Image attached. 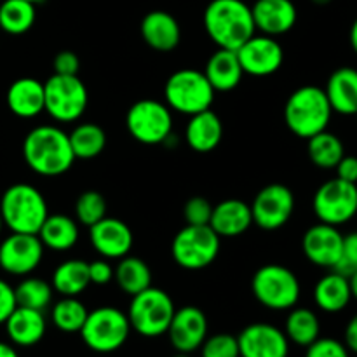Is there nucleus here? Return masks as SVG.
I'll list each match as a JSON object with an SVG mask.
<instances>
[{"instance_id": "obj_31", "label": "nucleus", "mask_w": 357, "mask_h": 357, "mask_svg": "<svg viewBox=\"0 0 357 357\" xmlns=\"http://www.w3.org/2000/svg\"><path fill=\"white\" fill-rule=\"evenodd\" d=\"M282 331L288 337L289 344L307 349L321 337V321L314 310L307 307H293L289 309Z\"/></svg>"}, {"instance_id": "obj_23", "label": "nucleus", "mask_w": 357, "mask_h": 357, "mask_svg": "<svg viewBox=\"0 0 357 357\" xmlns=\"http://www.w3.org/2000/svg\"><path fill=\"white\" fill-rule=\"evenodd\" d=\"M253 225L250 204L241 199H227L213 206L209 227L220 237H239L246 234Z\"/></svg>"}, {"instance_id": "obj_47", "label": "nucleus", "mask_w": 357, "mask_h": 357, "mask_svg": "<svg viewBox=\"0 0 357 357\" xmlns=\"http://www.w3.org/2000/svg\"><path fill=\"white\" fill-rule=\"evenodd\" d=\"M344 344L345 347L349 349V352H354L357 354V314L352 317L347 323V328H345L344 333Z\"/></svg>"}, {"instance_id": "obj_21", "label": "nucleus", "mask_w": 357, "mask_h": 357, "mask_svg": "<svg viewBox=\"0 0 357 357\" xmlns=\"http://www.w3.org/2000/svg\"><path fill=\"white\" fill-rule=\"evenodd\" d=\"M142 38L149 47L159 52H169L181 42V28L176 17L167 10H152L142 20Z\"/></svg>"}, {"instance_id": "obj_12", "label": "nucleus", "mask_w": 357, "mask_h": 357, "mask_svg": "<svg viewBox=\"0 0 357 357\" xmlns=\"http://www.w3.org/2000/svg\"><path fill=\"white\" fill-rule=\"evenodd\" d=\"M317 220L328 225L340 227L357 215V185L333 178L321 185L312 199Z\"/></svg>"}, {"instance_id": "obj_9", "label": "nucleus", "mask_w": 357, "mask_h": 357, "mask_svg": "<svg viewBox=\"0 0 357 357\" xmlns=\"http://www.w3.org/2000/svg\"><path fill=\"white\" fill-rule=\"evenodd\" d=\"M89 103L87 87L79 75L52 73L44 82V112L56 122H75Z\"/></svg>"}, {"instance_id": "obj_49", "label": "nucleus", "mask_w": 357, "mask_h": 357, "mask_svg": "<svg viewBox=\"0 0 357 357\" xmlns=\"http://www.w3.org/2000/svg\"><path fill=\"white\" fill-rule=\"evenodd\" d=\"M349 38H351V45H352V49H354V52L357 54V17L354 20V23H352Z\"/></svg>"}, {"instance_id": "obj_10", "label": "nucleus", "mask_w": 357, "mask_h": 357, "mask_svg": "<svg viewBox=\"0 0 357 357\" xmlns=\"http://www.w3.org/2000/svg\"><path fill=\"white\" fill-rule=\"evenodd\" d=\"M222 237L209 225H187L174 236L171 255L185 271H202L220 255Z\"/></svg>"}, {"instance_id": "obj_25", "label": "nucleus", "mask_w": 357, "mask_h": 357, "mask_svg": "<svg viewBox=\"0 0 357 357\" xmlns=\"http://www.w3.org/2000/svg\"><path fill=\"white\" fill-rule=\"evenodd\" d=\"M7 107L16 117L33 119L44 112V84L33 77H21L7 89Z\"/></svg>"}, {"instance_id": "obj_26", "label": "nucleus", "mask_w": 357, "mask_h": 357, "mask_svg": "<svg viewBox=\"0 0 357 357\" xmlns=\"http://www.w3.org/2000/svg\"><path fill=\"white\" fill-rule=\"evenodd\" d=\"M204 75L208 77L213 89L220 93H229L236 89L243 80V66H241L239 58L236 51L229 49H218L208 59L204 68Z\"/></svg>"}, {"instance_id": "obj_8", "label": "nucleus", "mask_w": 357, "mask_h": 357, "mask_svg": "<svg viewBox=\"0 0 357 357\" xmlns=\"http://www.w3.org/2000/svg\"><path fill=\"white\" fill-rule=\"evenodd\" d=\"M251 289L257 302L271 310L293 309L302 293L295 272L279 264H268L258 268L251 281Z\"/></svg>"}, {"instance_id": "obj_54", "label": "nucleus", "mask_w": 357, "mask_h": 357, "mask_svg": "<svg viewBox=\"0 0 357 357\" xmlns=\"http://www.w3.org/2000/svg\"><path fill=\"white\" fill-rule=\"evenodd\" d=\"M28 2H31V3H35V6H37V3H40L42 0H28Z\"/></svg>"}, {"instance_id": "obj_45", "label": "nucleus", "mask_w": 357, "mask_h": 357, "mask_svg": "<svg viewBox=\"0 0 357 357\" xmlns=\"http://www.w3.org/2000/svg\"><path fill=\"white\" fill-rule=\"evenodd\" d=\"M16 295H14V288L7 281L0 279V324L7 321V317L13 314L16 309Z\"/></svg>"}, {"instance_id": "obj_24", "label": "nucleus", "mask_w": 357, "mask_h": 357, "mask_svg": "<svg viewBox=\"0 0 357 357\" xmlns=\"http://www.w3.org/2000/svg\"><path fill=\"white\" fill-rule=\"evenodd\" d=\"M223 124L222 119L209 108L190 115L185 128V142L194 152L209 153L222 143Z\"/></svg>"}, {"instance_id": "obj_42", "label": "nucleus", "mask_w": 357, "mask_h": 357, "mask_svg": "<svg viewBox=\"0 0 357 357\" xmlns=\"http://www.w3.org/2000/svg\"><path fill=\"white\" fill-rule=\"evenodd\" d=\"M305 357H351V352L345 344L337 338H317L314 344L307 347Z\"/></svg>"}, {"instance_id": "obj_48", "label": "nucleus", "mask_w": 357, "mask_h": 357, "mask_svg": "<svg viewBox=\"0 0 357 357\" xmlns=\"http://www.w3.org/2000/svg\"><path fill=\"white\" fill-rule=\"evenodd\" d=\"M0 357H20V354H17V351L14 349V345L0 342Z\"/></svg>"}, {"instance_id": "obj_16", "label": "nucleus", "mask_w": 357, "mask_h": 357, "mask_svg": "<svg viewBox=\"0 0 357 357\" xmlns=\"http://www.w3.org/2000/svg\"><path fill=\"white\" fill-rule=\"evenodd\" d=\"M208 331L209 324L206 314L199 307L185 305L174 310L166 335L174 351L192 354L201 349L202 342L208 338Z\"/></svg>"}, {"instance_id": "obj_44", "label": "nucleus", "mask_w": 357, "mask_h": 357, "mask_svg": "<svg viewBox=\"0 0 357 357\" xmlns=\"http://www.w3.org/2000/svg\"><path fill=\"white\" fill-rule=\"evenodd\" d=\"M89 279H91V284H96V286H105L108 284V282L114 281V267L110 265V261H108L107 258L91 261Z\"/></svg>"}, {"instance_id": "obj_36", "label": "nucleus", "mask_w": 357, "mask_h": 357, "mask_svg": "<svg viewBox=\"0 0 357 357\" xmlns=\"http://www.w3.org/2000/svg\"><path fill=\"white\" fill-rule=\"evenodd\" d=\"M89 310L77 296H63L52 305L51 319L56 330L63 333H79L87 319Z\"/></svg>"}, {"instance_id": "obj_40", "label": "nucleus", "mask_w": 357, "mask_h": 357, "mask_svg": "<svg viewBox=\"0 0 357 357\" xmlns=\"http://www.w3.org/2000/svg\"><path fill=\"white\" fill-rule=\"evenodd\" d=\"M213 215V204L204 197L188 199L183 208L187 225H209Z\"/></svg>"}, {"instance_id": "obj_20", "label": "nucleus", "mask_w": 357, "mask_h": 357, "mask_svg": "<svg viewBox=\"0 0 357 357\" xmlns=\"http://www.w3.org/2000/svg\"><path fill=\"white\" fill-rule=\"evenodd\" d=\"M255 28L268 37H279L293 30L298 10L293 0H257L251 6Z\"/></svg>"}, {"instance_id": "obj_18", "label": "nucleus", "mask_w": 357, "mask_h": 357, "mask_svg": "<svg viewBox=\"0 0 357 357\" xmlns=\"http://www.w3.org/2000/svg\"><path fill=\"white\" fill-rule=\"evenodd\" d=\"M344 236L338 227L328 223H316L305 230L302 237V250L307 260L316 267L331 268L340 261Z\"/></svg>"}, {"instance_id": "obj_35", "label": "nucleus", "mask_w": 357, "mask_h": 357, "mask_svg": "<svg viewBox=\"0 0 357 357\" xmlns=\"http://www.w3.org/2000/svg\"><path fill=\"white\" fill-rule=\"evenodd\" d=\"M307 150L312 164L319 169H335L345 155V149L342 139L337 135L326 131L317 132L316 136L307 139Z\"/></svg>"}, {"instance_id": "obj_27", "label": "nucleus", "mask_w": 357, "mask_h": 357, "mask_svg": "<svg viewBox=\"0 0 357 357\" xmlns=\"http://www.w3.org/2000/svg\"><path fill=\"white\" fill-rule=\"evenodd\" d=\"M324 93L331 110L340 115H354L357 112V70L351 66L335 70L328 79Z\"/></svg>"}, {"instance_id": "obj_43", "label": "nucleus", "mask_w": 357, "mask_h": 357, "mask_svg": "<svg viewBox=\"0 0 357 357\" xmlns=\"http://www.w3.org/2000/svg\"><path fill=\"white\" fill-rule=\"evenodd\" d=\"M52 66L58 75H79L80 59L73 51H61L54 56Z\"/></svg>"}, {"instance_id": "obj_4", "label": "nucleus", "mask_w": 357, "mask_h": 357, "mask_svg": "<svg viewBox=\"0 0 357 357\" xmlns=\"http://www.w3.org/2000/svg\"><path fill=\"white\" fill-rule=\"evenodd\" d=\"M3 227L17 234H38L49 216L47 202L42 192L30 183H14L0 199Z\"/></svg>"}, {"instance_id": "obj_17", "label": "nucleus", "mask_w": 357, "mask_h": 357, "mask_svg": "<svg viewBox=\"0 0 357 357\" xmlns=\"http://www.w3.org/2000/svg\"><path fill=\"white\" fill-rule=\"evenodd\" d=\"M241 357H288L289 340L281 328L271 323L248 324L237 335Z\"/></svg>"}, {"instance_id": "obj_53", "label": "nucleus", "mask_w": 357, "mask_h": 357, "mask_svg": "<svg viewBox=\"0 0 357 357\" xmlns=\"http://www.w3.org/2000/svg\"><path fill=\"white\" fill-rule=\"evenodd\" d=\"M2 229H3V220H2V215H0V234H2Z\"/></svg>"}, {"instance_id": "obj_55", "label": "nucleus", "mask_w": 357, "mask_h": 357, "mask_svg": "<svg viewBox=\"0 0 357 357\" xmlns=\"http://www.w3.org/2000/svg\"><path fill=\"white\" fill-rule=\"evenodd\" d=\"M354 115H356V119H357V112H356V114H354Z\"/></svg>"}, {"instance_id": "obj_46", "label": "nucleus", "mask_w": 357, "mask_h": 357, "mask_svg": "<svg viewBox=\"0 0 357 357\" xmlns=\"http://www.w3.org/2000/svg\"><path fill=\"white\" fill-rule=\"evenodd\" d=\"M335 171H337V178L357 185V157L344 155L335 167Z\"/></svg>"}, {"instance_id": "obj_2", "label": "nucleus", "mask_w": 357, "mask_h": 357, "mask_svg": "<svg viewBox=\"0 0 357 357\" xmlns=\"http://www.w3.org/2000/svg\"><path fill=\"white\" fill-rule=\"evenodd\" d=\"M202 21L206 33L218 49L237 51L257 33L251 6L244 0H211Z\"/></svg>"}, {"instance_id": "obj_41", "label": "nucleus", "mask_w": 357, "mask_h": 357, "mask_svg": "<svg viewBox=\"0 0 357 357\" xmlns=\"http://www.w3.org/2000/svg\"><path fill=\"white\" fill-rule=\"evenodd\" d=\"M338 274L351 278L357 271V230L351 232L349 236H344V248H342L340 261L333 268Z\"/></svg>"}, {"instance_id": "obj_1", "label": "nucleus", "mask_w": 357, "mask_h": 357, "mask_svg": "<svg viewBox=\"0 0 357 357\" xmlns=\"http://www.w3.org/2000/svg\"><path fill=\"white\" fill-rule=\"evenodd\" d=\"M23 157L33 173L40 176H61L75 162L70 138L58 126H37L23 142Z\"/></svg>"}, {"instance_id": "obj_34", "label": "nucleus", "mask_w": 357, "mask_h": 357, "mask_svg": "<svg viewBox=\"0 0 357 357\" xmlns=\"http://www.w3.org/2000/svg\"><path fill=\"white\" fill-rule=\"evenodd\" d=\"M37 10L28 0H3L0 3V30L9 35H23L35 24Z\"/></svg>"}, {"instance_id": "obj_38", "label": "nucleus", "mask_w": 357, "mask_h": 357, "mask_svg": "<svg viewBox=\"0 0 357 357\" xmlns=\"http://www.w3.org/2000/svg\"><path fill=\"white\" fill-rule=\"evenodd\" d=\"M107 216V201L96 190H86L75 202V220L84 227H93Z\"/></svg>"}, {"instance_id": "obj_32", "label": "nucleus", "mask_w": 357, "mask_h": 357, "mask_svg": "<svg viewBox=\"0 0 357 357\" xmlns=\"http://www.w3.org/2000/svg\"><path fill=\"white\" fill-rule=\"evenodd\" d=\"M114 281L126 295L135 296L152 286V271L145 260L128 255L114 268Z\"/></svg>"}, {"instance_id": "obj_22", "label": "nucleus", "mask_w": 357, "mask_h": 357, "mask_svg": "<svg viewBox=\"0 0 357 357\" xmlns=\"http://www.w3.org/2000/svg\"><path fill=\"white\" fill-rule=\"evenodd\" d=\"M3 326L10 344L17 347H33L45 337L47 321L42 310L17 305L7 317Z\"/></svg>"}, {"instance_id": "obj_19", "label": "nucleus", "mask_w": 357, "mask_h": 357, "mask_svg": "<svg viewBox=\"0 0 357 357\" xmlns=\"http://www.w3.org/2000/svg\"><path fill=\"white\" fill-rule=\"evenodd\" d=\"M91 246L107 260H121L131 251L135 237L131 229L122 220L105 216L93 227H89Z\"/></svg>"}, {"instance_id": "obj_13", "label": "nucleus", "mask_w": 357, "mask_h": 357, "mask_svg": "<svg viewBox=\"0 0 357 357\" xmlns=\"http://www.w3.org/2000/svg\"><path fill=\"white\" fill-rule=\"evenodd\" d=\"M250 208L253 215V225L272 232L282 229L291 220L295 213V195L286 185L271 183L255 195Z\"/></svg>"}, {"instance_id": "obj_39", "label": "nucleus", "mask_w": 357, "mask_h": 357, "mask_svg": "<svg viewBox=\"0 0 357 357\" xmlns=\"http://www.w3.org/2000/svg\"><path fill=\"white\" fill-rule=\"evenodd\" d=\"M199 352L201 357H241L237 337L230 333H216L211 337L208 335Z\"/></svg>"}, {"instance_id": "obj_14", "label": "nucleus", "mask_w": 357, "mask_h": 357, "mask_svg": "<svg viewBox=\"0 0 357 357\" xmlns=\"http://www.w3.org/2000/svg\"><path fill=\"white\" fill-rule=\"evenodd\" d=\"M44 244L37 234L10 232L0 243V268L10 275H28L40 265Z\"/></svg>"}, {"instance_id": "obj_33", "label": "nucleus", "mask_w": 357, "mask_h": 357, "mask_svg": "<svg viewBox=\"0 0 357 357\" xmlns=\"http://www.w3.org/2000/svg\"><path fill=\"white\" fill-rule=\"evenodd\" d=\"M75 159H94L100 155L107 146V135L103 128L94 122H82L77 124L68 135Z\"/></svg>"}, {"instance_id": "obj_50", "label": "nucleus", "mask_w": 357, "mask_h": 357, "mask_svg": "<svg viewBox=\"0 0 357 357\" xmlns=\"http://www.w3.org/2000/svg\"><path fill=\"white\" fill-rule=\"evenodd\" d=\"M349 282H351V291H352V298L357 300V271L354 274L349 278Z\"/></svg>"}, {"instance_id": "obj_7", "label": "nucleus", "mask_w": 357, "mask_h": 357, "mask_svg": "<svg viewBox=\"0 0 357 357\" xmlns=\"http://www.w3.org/2000/svg\"><path fill=\"white\" fill-rule=\"evenodd\" d=\"M87 349L98 354H112L124 347L131 333L128 314L117 307H98L87 314L79 331Z\"/></svg>"}, {"instance_id": "obj_28", "label": "nucleus", "mask_w": 357, "mask_h": 357, "mask_svg": "<svg viewBox=\"0 0 357 357\" xmlns=\"http://www.w3.org/2000/svg\"><path fill=\"white\" fill-rule=\"evenodd\" d=\"M352 300L351 282L349 278L331 271L323 275L314 286V302L323 312L337 314L347 309Z\"/></svg>"}, {"instance_id": "obj_5", "label": "nucleus", "mask_w": 357, "mask_h": 357, "mask_svg": "<svg viewBox=\"0 0 357 357\" xmlns=\"http://www.w3.org/2000/svg\"><path fill=\"white\" fill-rule=\"evenodd\" d=\"M215 93L204 72L194 68L176 70L164 86L167 107L188 117L209 110L215 101Z\"/></svg>"}, {"instance_id": "obj_29", "label": "nucleus", "mask_w": 357, "mask_h": 357, "mask_svg": "<svg viewBox=\"0 0 357 357\" xmlns=\"http://www.w3.org/2000/svg\"><path fill=\"white\" fill-rule=\"evenodd\" d=\"M37 236L45 250L65 253L79 243V223L72 216L49 215Z\"/></svg>"}, {"instance_id": "obj_51", "label": "nucleus", "mask_w": 357, "mask_h": 357, "mask_svg": "<svg viewBox=\"0 0 357 357\" xmlns=\"http://www.w3.org/2000/svg\"><path fill=\"white\" fill-rule=\"evenodd\" d=\"M314 3H317V6H326V3H330L331 0H312Z\"/></svg>"}, {"instance_id": "obj_6", "label": "nucleus", "mask_w": 357, "mask_h": 357, "mask_svg": "<svg viewBox=\"0 0 357 357\" xmlns=\"http://www.w3.org/2000/svg\"><path fill=\"white\" fill-rule=\"evenodd\" d=\"M173 298L160 288L143 289L138 295L131 296L128 309V319L131 330L145 338H157L166 335L171 319L174 316Z\"/></svg>"}, {"instance_id": "obj_30", "label": "nucleus", "mask_w": 357, "mask_h": 357, "mask_svg": "<svg viewBox=\"0 0 357 357\" xmlns=\"http://www.w3.org/2000/svg\"><path fill=\"white\" fill-rule=\"evenodd\" d=\"M89 264L79 258H72L58 267L52 272L51 286L56 293L61 296H79L89 288Z\"/></svg>"}, {"instance_id": "obj_15", "label": "nucleus", "mask_w": 357, "mask_h": 357, "mask_svg": "<svg viewBox=\"0 0 357 357\" xmlns=\"http://www.w3.org/2000/svg\"><path fill=\"white\" fill-rule=\"evenodd\" d=\"M236 52L243 72L251 77L272 75L284 61V51L278 38L264 33H255Z\"/></svg>"}, {"instance_id": "obj_37", "label": "nucleus", "mask_w": 357, "mask_h": 357, "mask_svg": "<svg viewBox=\"0 0 357 357\" xmlns=\"http://www.w3.org/2000/svg\"><path fill=\"white\" fill-rule=\"evenodd\" d=\"M16 303L20 307L42 310L44 312L52 302V286L40 278H24L14 288Z\"/></svg>"}, {"instance_id": "obj_11", "label": "nucleus", "mask_w": 357, "mask_h": 357, "mask_svg": "<svg viewBox=\"0 0 357 357\" xmlns=\"http://www.w3.org/2000/svg\"><path fill=\"white\" fill-rule=\"evenodd\" d=\"M126 128L143 145H162L173 132V114L162 101L139 100L128 110Z\"/></svg>"}, {"instance_id": "obj_3", "label": "nucleus", "mask_w": 357, "mask_h": 357, "mask_svg": "<svg viewBox=\"0 0 357 357\" xmlns=\"http://www.w3.org/2000/svg\"><path fill=\"white\" fill-rule=\"evenodd\" d=\"M331 105L324 89L317 86L298 87L284 105V122L289 131L302 139L326 131L331 121Z\"/></svg>"}, {"instance_id": "obj_52", "label": "nucleus", "mask_w": 357, "mask_h": 357, "mask_svg": "<svg viewBox=\"0 0 357 357\" xmlns=\"http://www.w3.org/2000/svg\"><path fill=\"white\" fill-rule=\"evenodd\" d=\"M173 357H190V354H185V352H176Z\"/></svg>"}]
</instances>
